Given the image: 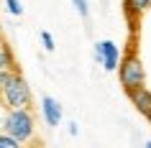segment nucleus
<instances>
[{"label": "nucleus", "instance_id": "15", "mask_svg": "<svg viewBox=\"0 0 151 148\" xmlns=\"http://www.w3.org/2000/svg\"><path fill=\"white\" fill-rule=\"evenodd\" d=\"M0 130H3V115H0Z\"/></svg>", "mask_w": 151, "mask_h": 148}, {"label": "nucleus", "instance_id": "2", "mask_svg": "<svg viewBox=\"0 0 151 148\" xmlns=\"http://www.w3.org/2000/svg\"><path fill=\"white\" fill-rule=\"evenodd\" d=\"M31 84L26 82V77L21 74V71H10L8 82L3 84V89H0V105L5 110H13V107H31Z\"/></svg>", "mask_w": 151, "mask_h": 148}, {"label": "nucleus", "instance_id": "5", "mask_svg": "<svg viewBox=\"0 0 151 148\" xmlns=\"http://www.w3.org/2000/svg\"><path fill=\"white\" fill-rule=\"evenodd\" d=\"M126 94H128V100H131V105H133V107L151 123V89H149V87H146V84L136 87V89H131V92H126Z\"/></svg>", "mask_w": 151, "mask_h": 148}, {"label": "nucleus", "instance_id": "9", "mask_svg": "<svg viewBox=\"0 0 151 148\" xmlns=\"http://www.w3.org/2000/svg\"><path fill=\"white\" fill-rule=\"evenodd\" d=\"M69 3L74 5V10H77V16H80V18H85V21L90 18V3H87V0H69Z\"/></svg>", "mask_w": 151, "mask_h": 148}, {"label": "nucleus", "instance_id": "16", "mask_svg": "<svg viewBox=\"0 0 151 148\" xmlns=\"http://www.w3.org/2000/svg\"><path fill=\"white\" fill-rule=\"evenodd\" d=\"M146 148H151V140H146Z\"/></svg>", "mask_w": 151, "mask_h": 148}, {"label": "nucleus", "instance_id": "11", "mask_svg": "<svg viewBox=\"0 0 151 148\" xmlns=\"http://www.w3.org/2000/svg\"><path fill=\"white\" fill-rule=\"evenodd\" d=\"M5 8H8L10 16H21V13H23V5H21V0H5Z\"/></svg>", "mask_w": 151, "mask_h": 148}, {"label": "nucleus", "instance_id": "14", "mask_svg": "<svg viewBox=\"0 0 151 148\" xmlns=\"http://www.w3.org/2000/svg\"><path fill=\"white\" fill-rule=\"evenodd\" d=\"M69 135H77V123H69Z\"/></svg>", "mask_w": 151, "mask_h": 148}, {"label": "nucleus", "instance_id": "1", "mask_svg": "<svg viewBox=\"0 0 151 148\" xmlns=\"http://www.w3.org/2000/svg\"><path fill=\"white\" fill-rule=\"evenodd\" d=\"M3 130L10 133L18 143H31L36 135V117L28 107H13L3 115Z\"/></svg>", "mask_w": 151, "mask_h": 148}, {"label": "nucleus", "instance_id": "4", "mask_svg": "<svg viewBox=\"0 0 151 148\" xmlns=\"http://www.w3.org/2000/svg\"><path fill=\"white\" fill-rule=\"evenodd\" d=\"M120 59H123V54H120V49L115 41L110 39H103L95 44V61L103 66L105 71H118V64Z\"/></svg>", "mask_w": 151, "mask_h": 148}, {"label": "nucleus", "instance_id": "6", "mask_svg": "<svg viewBox=\"0 0 151 148\" xmlns=\"http://www.w3.org/2000/svg\"><path fill=\"white\" fill-rule=\"evenodd\" d=\"M41 117H44V123L49 125V128H59V123H62V105H59V100H54V97H41Z\"/></svg>", "mask_w": 151, "mask_h": 148}, {"label": "nucleus", "instance_id": "10", "mask_svg": "<svg viewBox=\"0 0 151 148\" xmlns=\"http://www.w3.org/2000/svg\"><path fill=\"white\" fill-rule=\"evenodd\" d=\"M21 143H18L10 133H5V130H0V148H18Z\"/></svg>", "mask_w": 151, "mask_h": 148}, {"label": "nucleus", "instance_id": "8", "mask_svg": "<svg viewBox=\"0 0 151 148\" xmlns=\"http://www.w3.org/2000/svg\"><path fill=\"white\" fill-rule=\"evenodd\" d=\"M0 69L16 71V56L10 51V46L5 44V39H0Z\"/></svg>", "mask_w": 151, "mask_h": 148}, {"label": "nucleus", "instance_id": "3", "mask_svg": "<svg viewBox=\"0 0 151 148\" xmlns=\"http://www.w3.org/2000/svg\"><path fill=\"white\" fill-rule=\"evenodd\" d=\"M118 79H120V87L131 92L136 87H143L146 84V66H143L141 56L136 51H128L118 64Z\"/></svg>", "mask_w": 151, "mask_h": 148}, {"label": "nucleus", "instance_id": "13", "mask_svg": "<svg viewBox=\"0 0 151 148\" xmlns=\"http://www.w3.org/2000/svg\"><path fill=\"white\" fill-rule=\"evenodd\" d=\"M8 77H10V71H8V69H0V89H3V84L8 82Z\"/></svg>", "mask_w": 151, "mask_h": 148}, {"label": "nucleus", "instance_id": "7", "mask_svg": "<svg viewBox=\"0 0 151 148\" xmlns=\"http://www.w3.org/2000/svg\"><path fill=\"white\" fill-rule=\"evenodd\" d=\"M149 8H151V0H123V10L131 21H138Z\"/></svg>", "mask_w": 151, "mask_h": 148}, {"label": "nucleus", "instance_id": "12", "mask_svg": "<svg viewBox=\"0 0 151 148\" xmlns=\"http://www.w3.org/2000/svg\"><path fill=\"white\" fill-rule=\"evenodd\" d=\"M41 44H44V49H46V51H54V36H51V33L49 31H41Z\"/></svg>", "mask_w": 151, "mask_h": 148}]
</instances>
